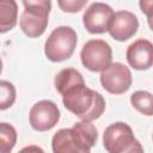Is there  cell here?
Listing matches in <instances>:
<instances>
[{
    "instance_id": "1",
    "label": "cell",
    "mask_w": 153,
    "mask_h": 153,
    "mask_svg": "<svg viewBox=\"0 0 153 153\" xmlns=\"http://www.w3.org/2000/svg\"><path fill=\"white\" fill-rule=\"evenodd\" d=\"M55 87L62 96L65 108L81 121L92 122L105 110L104 97L85 85L81 73L74 68H65L55 76Z\"/></svg>"
},
{
    "instance_id": "2",
    "label": "cell",
    "mask_w": 153,
    "mask_h": 153,
    "mask_svg": "<svg viewBox=\"0 0 153 153\" xmlns=\"http://www.w3.org/2000/svg\"><path fill=\"white\" fill-rule=\"evenodd\" d=\"M98 133L91 122L80 121L72 128L57 130L51 139L53 153H90L96 145Z\"/></svg>"
},
{
    "instance_id": "3",
    "label": "cell",
    "mask_w": 153,
    "mask_h": 153,
    "mask_svg": "<svg viewBox=\"0 0 153 153\" xmlns=\"http://www.w3.org/2000/svg\"><path fill=\"white\" fill-rule=\"evenodd\" d=\"M24 12L20 16V29L29 37H39L44 33L51 2L49 0H24Z\"/></svg>"
},
{
    "instance_id": "4",
    "label": "cell",
    "mask_w": 153,
    "mask_h": 153,
    "mask_svg": "<svg viewBox=\"0 0 153 153\" xmlns=\"http://www.w3.org/2000/svg\"><path fill=\"white\" fill-rule=\"evenodd\" d=\"M103 143L108 153H143L142 145L134 136L133 129L124 122L110 124L104 130Z\"/></svg>"
},
{
    "instance_id": "5",
    "label": "cell",
    "mask_w": 153,
    "mask_h": 153,
    "mask_svg": "<svg viewBox=\"0 0 153 153\" xmlns=\"http://www.w3.org/2000/svg\"><path fill=\"white\" fill-rule=\"evenodd\" d=\"M76 32L69 26H59L51 31L44 44V54L53 62L69 59L76 47Z\"/></svg>"
},
{
    "instance_id": "6",
    "label": "cell",
    "mask_w": 153,
    "mask_h": 153,
    "mask_svg": "<svg viewBox=\"0 0 153 153\" xmlns=\"http://www.w3.org/2000/svg\"><path fill=\"white\" fill-rule=\"evenodd\" d=\"M80 59L87 69L102 72L111 63L112 50L109 43L103 39H90L84 44Z\"/></svg>"
},
{
    "instance_id": "7",
    "label": "cell",
    "mask_w": 153,
    "mask_h": 153,
    "mask_svg": "<svg viewBox=\"0 0 153 153\" xmlns=\"http://www.w3.org/2000/svg\"><path fill=\"white\" fill-rule=\"evenodd\" d=\"M102 86L112 94H122L131 86V72L121 62H111L100 74Z\"/></svg>"
},
{
    "instance_id": "8",
    "label": "cell",
    "mask_w": 153,
    "mask_h": 153,
    "mask_svg": "<svg viewBox=\"0 0 153 153\" xmlns=\"http://www.w3.org/2000/svg\"><path fill=\"white\" fill-rule=\"evenodd\" d=\"M114 16L115 12L108 4L93 2L85 10L82 23L90 33H104L109 31Z\"/></svg>"
},
{
    "instance_id": "9",
    "label": "cell",
    "mask_w": 153,
    "mask_h": 153,
    "mask_svg": "<svg viewBox=\"0 0 153 153\" xmlns=\"http://www.w3.org/2000/svg\"><path fill=\"white\" fill-rule=\"evenodd\" d=\"M29 120L35 130L47 131L57 124L60 120V110L51 100H39L30 109Z\"/></svg>"
},
{
    "instance_id": "10",
    "label": "cell",
    "mask_w": 153,
    "mask_h": 153,
    "mask_svg": "<svg viewBox=\"0 0 153 153\" xmlns=\"http://www.w3.org/2000/svg\"><path fill=\"white\" fill-rule=\"evenodd\" d=\"M139 29L137 17L129 11H118L115 13L114 19L109 27V33L116 41L124 42L131 38Z\"/></svg>"
},
{
    "instance_id": "11",
    "label": "cell",
    "mask_w": 153,
    "mask_h": 153,
    "mask_svg": "<svg viewBox=\"0 0 153 153\" xmlns=\"http://www.w3.org/2000/svg\"><path fill=\"white\" fill-rule=\"evenodd\" d=\"M128 63L137 71H145L153 63V44L148 39L140 38L131 43L127 49Z\"/></svg>"
},
{
    "instance_id": "12",
    "label": "cell",
    "mask_w": 153,
    "mask_h": 153,
    "mask_svg": "<svg viewBox=\"0 0 153 153\" xmlns=\"http://www.w3.org/2000/svg\"><path fill=\"white\" fill-rule=\"evenodd\" d=\"M18 19V5L14 0H0V33L12 30Z\"/></svg>"
},
{
    "instance_id": "13",
    "label": "cell",
    "mask_w": 153,
    "mask_h": 153,
    "mask_svg": "<svg viewBox=\"0 0 153 153\" xmlns=\"http://www.w3.org/2000/svg\"><path fill=\"white\" fill-rule=\"evenodd\" d=\"M131 105L142 115L152 116L153 114V98L147 91H136L130 96Z\"/></svg>"
},
{
    "instance_id": "14",
    "label": "cell",
    "mask_w": 153,
    "mask_h": 153,
    "mask_svg": "<svg viewBox=\"0 0 153 153\" xmlns=\"http://www.w3.org/2000/svg\"><path fill=\"white\" fill-rule=\"evenodd\" d=\"M17 142V131L6 122L0 123V153H11Z\"/></svg>"
},
{
    "instance_id": "15",
    "label": "cell",
    "mask_w": 153,
    "mask_h": 153,
    "mask_svg": "<svg viewBox=\"0 0 153 153\" xmlns=\"http://www.w3.org/2000/svg\"><path fill=\"white\" fill-rule=\"evenodd\" d=\"M17 97L16 87L12 82L7 80H0V110H6L11 108Z\"/></svg>"
},
{
    "instance_id": "16",
    "label": "cell",
    "mask_w": 153,
    "mask_h": 153,
    "mask_svg": "<svg viewBox=\"0 0 153 153\" xmlns=\"http://www.w3.org/2000/svg\"><path fill=\"white\" fill-rule=\"evenodd\" d=\"M87 4V0H59L57 5L63 12L75 13L79 12L85 5Z\"/></svg>"
},
{
    "instance_id": "17",
    "label": "cell",
    "mask_w": 153,
    "mask_h": 153,
    "mask_svg": "<svg viewBox=\"0 0 153 153\" xmlns=\"http://www.w3.org/2000/svg\"><path fill=\"white\" fill-rule=\"evenodd\" d=\"M18 153H44V151H43L39 146L30 145V146H26V147L22 148Z\"/></svg>"
},
{
    "instance_id": "18",
    "label": "cell",
    "mask_w": 153,
    "mask_h": 153,
    "mask_svg": "<svg viewBox=\"0 0 153 153\" xmlns=\"http://www.w3.org/2000/svg\"><path fill=\"white\" fill-rule=\"evenodd\" d=\"M152 4H153V2H151V4L148 5V7H146V6H145V2H143V1H140L141 11H142V12H145V13L147 14V17H148V19H149V20H151V8H152Z\"/></svg>"
},
{
    "instance_id": "19",
    "label": "cell",
    "mask_w": 153,
    "mask_h": 153,
    "mask_svg": "<svg viewBox=\"0 0 153 153\" xmlns=\"http://www.w3.org/2000/svg\"><path fill=\"white\" fill-rule=\"evenodd\" d=\"M1 71H2V61H1V57H0V74H1Z\"/></svg>"
}]
</instances>
